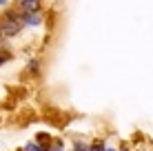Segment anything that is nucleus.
Masks as SVG:
<instances>
[{
	"mask_svg": "<svg viewBox=\"0 0 153 151\" xmlns=\"http://www.w3.org/2000/svg\"><path fill=\"white\" fill-rule=\"evenodd\" d=\"M13 151H25V147H18V149H13Z\"/></svg>",
	"mask_w": 153,
	"mask_h": 151,
	"instance_id": "14",
	"label": "nucleus"
},
{
	"mask_svg": "<svg viewBox=\"0 0 153 151\" xmlns=\"http://www.w3.org/2000/svg\"><path fill=\"white\" fill-rule=\"evenodd\" d=\"M42 74H45V60H42V56H31V58L27 60V65H25V69H22L20 80L36 82V80L42 78Z\"/></svg>",
	"mask_w": 153,
	"mask_h": 151,
	"instance_id": "3",
	"label": "nucleus"
},
{
	"mask_svg": "<svg viewBox=\"0 0 153 151\" xmlns=\"http://www.w3.org/2000/svg\"><path fill=\"white\" fill-rule=\"evenodd\" d=\"M13 60H16V51H13V49H9V45H7V42L0 45V67L9 65V62H13Z\"/></svg>",
	"mask_w": 153,
	"mask_h": 151,
	"instance_id": "8",
	"label": "nucleus"
},
{
	"mask_svg": "<svg viewBox=\"0 0 153 151\" xmlns=\"http://www.w3.org/2000/svg\"><path fill=\"white\" fill-rule=\"evenodd\" d=\"M4 7H9V0H0V9H4Z\"/></svg>",
	"mask_w": 153,
	"mask_h": 151,
	"instance_id": "12",
	"label": "nucleus"
},
{
	"mask_svg": "<svg viewBox=\"0 0 153 151\" xmlns=\"http://www.w3.org/2000/svg\"><path fill=\"white\" fill-rule=\"evenodd\" d=\"M11 4H13V7H18L25 16L45 11V0H13Z\"/></svg>",
	"mask_w": 153,
	"mask_h": 151,
	"instance_id": "5",
	"label": "nucleus"
},
{
	"mask_svg": "<svg viewBox=\"0 0 153 151\" xmlns=\"http://www.w3.org/2000/svg\"><path fill=\"white\" fill-rule=\"evenodd\" d=\"M56 25H58V11L56 9H49V11L45 13V27H47V31H53L56 29Z\"/></svg>",
	"mask_w": 153,
	"mask_h": 151,
	"instance_id": "9",
	"label": "nucleus"
},
{
	"mask_svg": "<svg viewBox=\"0 0 153 151\" xmlns=\"http://www.w3.org/2000/svg\"><path fill=\"white\" fill-rule=\"evenodd\" d=\"M104 151H118V147H115V144H107V149Z\"/></svg>",
	"mask_w": 153,
	"mask_h": 151,
	"instance_id": "11",
	"label": "nucleus"
},
{
	"mask_svg": "<svg viewBox=\"0 0 153 151\" xmlns=\"http://www.w3.org/2000/svg\"><path fill=\"white\" fill-rule=\"evenodd\" d=\"M22 22H25V29H40V27H45V11L25 16Z\"/></svg>",
	"mask_w": 153,
	"mask_h": 151,
	"instance_id": "6",
	"label": "nucleus"
},
{
	"mask_svg": "<svg viewBox=\"0 0 153 151\" xmlns=\"http://www.w3.org/2000/svg\"><path fill=\"white\" fill-rule=\"evenodd\" d=\"M22 20H25V13L20 11L18 7H13V4L0 9V33H2V38L7 40V42L13 40V38H18L25 31Z\"/></svg>",
	"mask_w": 153,
	"mask_h": 151,
	"instance_id": "1",
	"label": "nucleus"
},
{
	"mask_svg": "<svg viewBox=\"0 0 153 151\" xmlns=\"http://www.w3.org/2000/svg\"><path fill=\"white\" fill-rule=\"evenodd\" d=\"M71 118L73 116L69 111H65L60 107H53V105H45L42 111H40V120L51 124V127H56V129H67L71 124Z\"/></svg>",
	"mask_w": 153,
	"mask_h": 151,
	"instance_id": "2",
	"label": "nucleus"
},
{
	"mask_svg": "<svg viewBox=\"0 0 153 151\" xmlns=\"http://www.w3.org/2000/svg\"><path fill=\"white\" fill-rule=\"evenodd\" d=\"M33 122H40V113L36 111V109H31V107L18 109V116H16V127L18 129H25V127H29V124H33Z\"/></svg>",
	"mask_w": 153,
	"mask_h": 151,
	"instance_id": "4",
	"label": "nucleus"
},
{
	"mask_svg": "<svg viewBox=\"0 0 153 151\" xmlns=\"http://www.w3.org/2000/svg\"><path fill=\"white\" fill-rule=\"evenodd\" d=\"M4 42H7V40H4V38H2V33H0V45H4Z\"/></svg>",
	"mask_w": 153,
	"mask_h": 151,
	"instance_id": "13",
	"label": "nucleus"
},
{
	"mask_svg": "<svg viewBox=\"0 0 153 151\" xmlns=\"http://www.w3.org/2000/svg\"><path fill=\"white\" fill-rule=\"evenodd\" d=\"M22 147H25V151H42V147L36 142V140H29V142H25Z\"/></svg>",
	"mask_w": 153,
	"mask_h": 151,
	"instance_id": "10",
	"label": "nucleus"
},
{
	"mask_svg": "<svg viewBox=\"0 0 153 151\" xmlns=\"http://www.w3.org/2000/svg\"><path fill=\"white\" fill-rule=\"evenodd\" d=\"M33 140L42 147V151H45V149H51V147H53L56 136H53V133H49V131H38V133L33 136Z\"/></svg>",
	"mask_w": 153,
	"mask_h": 151,
	"instance_id": "7",
	"label": "nucleus"
}]
</instances>
